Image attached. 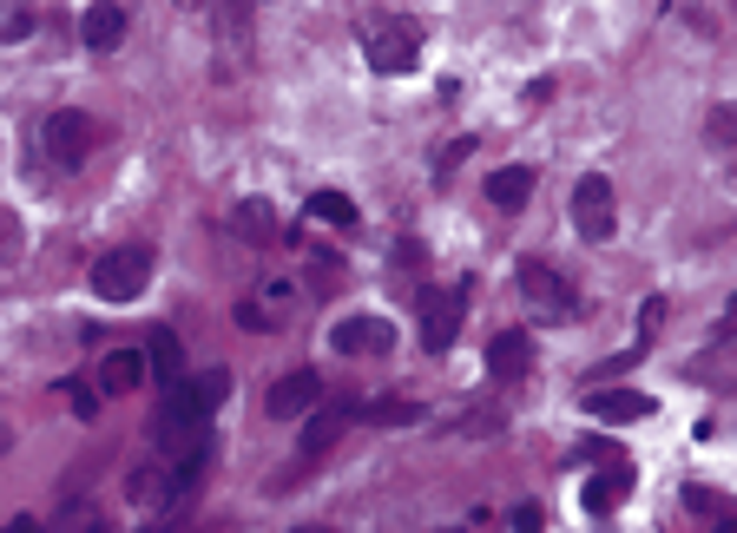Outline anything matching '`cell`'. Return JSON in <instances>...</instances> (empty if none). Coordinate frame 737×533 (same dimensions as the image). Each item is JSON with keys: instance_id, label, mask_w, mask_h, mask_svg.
<instances>
[{"instance_id": "cell-1", "label": "cell", "mask_w": 737, "mask_h": 533, "mask_svg": "<svg viewBox=\"0 0 737 533\" xmlns=\"http://www.w3.org/2000/svg\"><path fill=\"white\" fill-rule=\"evenodd\" d=\"M230 395V369H198V376H178L158 388V408H151V448L158 455H185L198 442H212V408Z\"/></svg>"}, {"instance_id": "cell-2", "label": "cell", "mask_w": 737, "mask_h": 533, "mask_svg": "<svg viewBox=\"0 0 737 533\" xmlns=\"http://www.w3.org/2000/svg\"><path fill=\"white\" fill-rule=\"evenodd\" d=\"M363 60L368 73H415L422 60V20L409 13H382V20H363Z\"/></svg>"}, {"instance_id": "cell-3", "label": "cell", "mask_w": 737, "mask_h": 533, "mask_svg": "<svg viewBox=\"0 0 737 533\" xmlns=\"http://www.w3.org/2000/svg\"><path fill=\"white\" fill-rule=\"evenodd\" d=\"M40 146H47V158H53L60 171H79V165L92 158V146H99V119L79 112V106H60V112H47Z\"/></svg>"}, {"instance_id": "cell-4", "label": "cell", "mask_w": 737, "mask_h": 533, "mask_svg": "<svg viewBox=\"0 0 737 533\" xmlns=\"http://www.w3.org/2000/svg\"><path fill=\"white\" fill-rule=\"evenodd\" d=\"M514 290L527 297V309H533V316H547V323H567V316L580 309V290H573L553 264H540V257H527V264L514 270Z\"/></svg>"}, {"instance_id": "cell-5", "label": "cell", "mask_w": 737, "mask_h": 533, "mask_svg": "<svg viewBox=\"0 0 737 533\" xmlns=\"http://www.w3.org/2000/svg\"><path fill=\"white\" fill-rule=\"evenodd\" d=\"M146 284H151V250H139V244L106 250V257L92 264V290H99L106 304H132V297H146Z\"/></svg>"}, {"instance_id": "cell-6", "label": "cell", "mask_w": 737, "mask_h": 533, "mask_svg": "<svg viewBox=\"0 0 737 533\" xmlns=\"http://www.w3.org/2000/svg\"><path fill=\"white\" fill-rule=\"evenodd\" d=\"M573 230H580L587 244H606V237L619 230V205H612V178H606V171H587V178L573 185Z\"/></svg>"}, {"instance_id": "cell-7", "label": "cell", "mask_w": 737, "mask_h": 533, "mask_svg": "<svg viewBox=\"0 0 737 533\" xmlns=\"http://www.w3.org/2000/svg\"><path fill=\"white\" fill-rule=\"evenodd\" d=\"M422 349H454V336H461V309H468V284H454V290H422Z\"/></svg>"}, {"instance_id": "cell-8", "label": "cell", "mask_w": 737, "mask_h": 533, "mask_svg": "<svg viewBox=\"0 0 737 533\" xmlns=\"http://www.w3.org/2000/svg\"><path fill=\"white\" fill-rule=\"evenodd\" d=\"M323 402V376L316 369H291V376L271 382V395H264V408L277 415V422H296V415H309Z\"/></svg>"}, {"instance_id": "cell-9", "label": "cell", "mask_w": 737, "mask_h": 533, "mask_svg": "<svg viewBox=\"0 0 737 533\" xmlns=\"http://www.w3.org/2000/svg\"><path fill=\"white\" fill-rule=\"evenodd\" d=\"M330 343H336L343 356H382V349L395 343V323H389V316H343V323L330 329Z\"/></svg>"}, {"instance_id": "cell-10", "label": "cell", "mask_w": 737, "mask_h": 533, "mask_svg": "<svg viewBox=\"0 0 737 533\" xmlns=\"http://www.w3.org/2000/svg\"><path fill=\"white\" fill-rule=\"evenodd\" d=\"M580 408H587L592 422H646L652 415V395H639V388H587Z\"/></svg>"}, {"instance_id": "cell-11", "label": "cell", "mask_w": 737, "mask_h": 533, "mask_svg": "<svg viewBox=\"0 0 737 533\" xmlns=\"http://www.w3.org/2000/svg\"><path fill=\"white\" fill-rule=\"evenodd\" d=\"M79 40H86V53H112L126 40V7L119 0H92L79 13Z\"/></svg>"}, {"instance_id": "cell-12", "label": "cell", "mask_w": 737, "mask_h": 533, "mask_svg": "<svg viewBox=\"0 0 737 533\" xmlns=\"http://www.w3.org/2000/svg\"><path fill=\"white\" fill-rule=\"evenodd\" d=\"M356 408H363L356 395H336V402H323V408L309 415V428H303V442H296V455H303V461H309V455H323V448H330V442L343 435V422H350Z\"/></svg>"}, {"instance_id": "cell-13", "label": "cell", "mask_w": 737, "mask_h": 533, "mask_svg": "<svg viewBox=\"0 0 737 533\" xmlns=\"http://www.w3.org/2000/svg\"><path fill=\"white\" fill-rule=\"evenodd\" d=\"M488 369H494V376H527V369H533V336H527V329H501V336L488 343Z\"/></svg>"}, {"instance_id": "cell-14", "label": "cell", "mask_w": 737, "mask_h": 533, "mask_svg": "<svg viewBox=\"0 0 737 533\" xmlns=\"http://www.w3.org/2000/svg\"><path fill=\"white\" fill-rule=\"evenodd\" d=\"M146 382V349H112L99 363V395H132Z\"/></svg>"}, {"instance_id": "cell-15", "label": "cell", "mask_w": 737, "mask_h": 533, "mask_svg": "<svg viewBox=\"0 0 737 533\" xmlns=\"http://www.w3.org/2000/svg\"><path fill=\"white\" fill-rule=\"evenodd\" d=\"M146 376H158V388L185 376V349H178V336H171L165 323L151 329V343H146Z\"/></svg>"}, {"instance_id": "cell-16", "label": "cell", "mask_w": 737, "mask_h": 533, "mask_svg": "<svg viewBox=\"0 0 737 533\" xmlns=\"http://www.w3.org/2000/svg\"><path fill=\"white\" fill-rule=\"evenodd\" d=\"M488 198H494L501 211L527 205V198H533V171H527V165H501V171H488Z\"/></svg>"}, {"instance_id": "cell-17", "label": "cell", "mask_w": 737, "mask_h": 533, "mask_svg": "<svg viewBox=\"0 0 737 533\" xmlns=\"http://www.w3.org/2000/svg\"><path fill=\"white\" fill-rule=\"evenodd\" d=\"M291 304H296V284H291V277H264V290L250 297V309L264 316V329H277V323L291 316Z\"/></svg>"}, {"instance_id": "cell-18", "label": "cell", "mask_w": 737, "mask_h": 533, "mask_svg": "<svg viewBox=\"0 0 737 533\" xmlns=\"http://www.w3.org/2000/svg\"><path fill=\"white\" fill-rule=\"evenodd\" d=\"M626 494H632V474H626V467H612V474L587 481V494H580V501H587V514H612Z\"/></svg>"}, {"instance_id": "cell-19", "label": "cell", "mask_w": 737, "mask_h": 533, "mask_svg": "<svg viewBox=\"0 0 737 533\" xmlns=\"http://www.w3.org/2000/svg\"><path fill=\"white\" fill-rule=\"evenodd\" d=\"M212 20L224 27V40L237 53H250V0H212Z\"/></svg>"}, {"instance_id": "cell-20", "label": "cell", "mask_w": 737, "mask_h": 533, "mask_svg": "<svg viewBox=\"0 0 737 533\" xmlns=\"http://www.w3.org/2000/svg\"><path fill=\"white\" fill-rule=\"evenodd\" d=\"M237 237H244V244H271V237H277V211H271L264 198H244V205H237Z\"/></svg>"}, {"instance_id": "cell-21", "label": "cell", "mask_w": 737, "mask_h": 533, "mask_svg": "<svg viewBox=\"0 0 737 533\" xmlns=\"http://www.w3.org/2000/svg\"><path fill=\"white\" fill-rule=\"evenodd\" d=\"M309 218L316 225H356V205L343 191H309Z\"/></svg>"}, {"instance_id": "cell-22", "label": "cell", "mask_w": 737, "mask_h": 533, "mask_svg": "<svg viewBox=\"0 0 737 533\" xmlns=\"http://www.w3.org/2000/svg\"><path fill=\"white\" fill-rule=\"evenodd\" d=\"M33 27H40V13L27 0H0V40H27Z\"/></svg>"}, {"instance_id": "cell-23", "label": "cell", "mask_w": 737, "mask_h": 533, "mask_svg": "<svg viewBox=\"0 0 737 533\" xmlns=\"http://www.w3.org/2000/svg\"><path fill=\"white\" fill-rule=\"evenodd\" d=\"M336 270H343V257H336V250H316V257H309V284H316V290H330V284H336Z\"/></svg>"}, {"instance_id": "cell-24", "label": "cell", "mask_w": 737, "mask_h": 533, "mask_svg": "<svg viewBox=\"0 0 737 533\" xmlns=\"http://www.w3.org/2000/svg\"><path fill=\"white\" fill-rule=\"evenodd\" d=\"M508 521H514V533H540V527H547V514H540L533 501H520V507L508 514Z\"/></svg>"}, {"instance_id": "cell-25", "label": "cell", "mask_w": 737, "mask_h": 533, "mask_svg": "<svg viewBox=\"0 0 737 533\" xmlns=\"http://www.w3.org/2000/svg\"><path fill=\"white\" fill-rule=\"evenodd\" d=\"M368 415H375V422H415L409 402H368Z\"/></svg>"}, {"instance_id": "cell-26", "label": "cell", "mask_w": 737, "mask_h": 533, "mask_svg": "<svg viewBox=\"0 0 737 533\" xmlns=\"http://www.w3.org/2000/svg\"><path fill=\"white\" fill-rule=\"evenodd\" d=\"M67 402H73L79 415H99V395H92L86 382H67Z\"/></svg>"}, {"instance_id": "cell-27", "label": "cell", "mask_w": 737, "mask_h": 533, "mask_svg": "<svg viewBox=\"0 0 737 533\" xmlns=\"http://www.w3.org/2000/svg\"><path fill=\"white\" fill-rule=\"evenodd\" d=\"M685 507H698V514H725V501H718V494H705V487H691V494H685Z\"/></svg>"}, {"instance_id": "cell-28", "label": "cell", "mask_w": 737, "mask_h": 533, "mask_svg": "<svg viewBox=\"0 0 737 533\" xmlns=\"http://www.w3.org/2000/svg\"><path fill=\"white\" fill-rule=\"evenodd\" d=\"M659 323H665V297H652V304H646V323H639V336L652 343V336H659Z\"/></svg>"}, {"instance_id": "cell-29", "label": "cell", "mask_w": 737, "mask_h": 533, "mask_svg": "<svg viewBox=\"0 0 737 533\" xmlns=\"http://www.w3.org/2000/svg\"><path fill=\"white\" fill-rule=\"evenodd\" d=\"M711 139H718V146H731V106H718V112H711Z\"/></svg>"}, {"instance_id": "cell-30", "label": "cell", "mask_w": 737, "mask_h": 533, "mask_svg": "<svg viewBox=\"0 0 737 533\" xmlns=\"http://www.w3.org/2000/svg\"><path fill=\"white\" fill-rule=\"evenodd\" d=\"M146 533H185V521H178V507H171V514H158V521H151Z\"/></svg>"}, {"instance_id": "cell-31", "label": "cell", "mask_w": 737, "mask_h": 533, "mask_svg": "<svg viewBox=\"0 0 737 533\" xmlns=\"http://www.w3.org/2000/svg\"><path fill=\"white\" fill-rule=\"evenodd\" d=\"M7 533H40V521H13Z\"/></svg>"}, {"instance_id": "cell-32", "label": "cell", "mask_w": 737, "mask_h": 533, "mask_svg": "<svg viewBox=\"0 0 737 533\" xmlns=\"http://www.w3.org/2000/svg\"><path fill=\"white\" fill-rule=\"evenodd\" d=\"M711 533H737V521H725V514H718V527H711Z\"/></svg>"}, {"instance_id": "cell-33", "label": "cell", "mask_w": 737, "mask_h": 533, "mask_svg": "<svg viewBox=\"0 0 737 533\" xmlns=\"http://www.w3.org/2000/svg\"><path fill=\"white\" fill-rule=\"evenodd\" d=\"M178 7H198V0H178Z\"/></svg>"}, {"instance_id": "cell-34", "label": "cell", "mask_w": 737, "mask_h": 533, "mask_svg": "<svg viewBox=\"0 0 737 533\" xmlns=\"http://www.w3.org/2000/svg\"><path fill=\"white\" fill-rule=\"evenodd\" d=\"M303 533H316V527H303Z\"/></svg>"}]
</instances>
